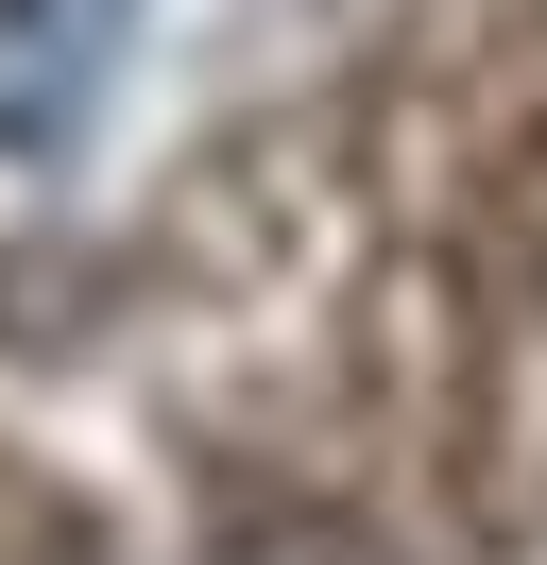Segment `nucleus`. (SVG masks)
<instances>
[{
  "instance_id": "obj_1",
  "label": "nucleus",
  "mask_w": 547,
  "mask_h": 565,
  "mask_svg": "<svg viewBox=\"0 0 547 565\" xmlns=\"http://www.w3.org/2000/svg\"><path fill=\"white\" fill-rule=\"evenodd\" d=\"M137 0H0V154H68L120 70Z\"/></svg>"
}]
</instances>
